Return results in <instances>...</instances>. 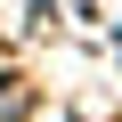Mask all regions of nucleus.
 <instances>
[]
</instances>
